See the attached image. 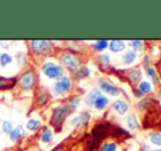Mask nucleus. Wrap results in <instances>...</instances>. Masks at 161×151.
I'll list each match as a JSON object with an SVG mask.
<instances>
[{"label":"nucleus","mask_w":161,"mask_h":151,"mask_svg":"<svg viewBox=\"0 0 161 151\" xmlns=\"http://www.w3.org/2000/svg\"><path fill=\"white\" fill-rule=\"evenodd\" d=\"M97 151H121V147L115 139H106L99 146Z\"/></svg>","instance_id":"nucleus-23"},{"label":"nucleus","mask_w":161,"mask_h":151,"mask_svg":"<svg viewBox=\"0 0 161 151\" xmlns=\"http://www.w3.org/2000/svg\"><path fill=\"white\" fill-rule=\"evenodd\" d=\"M43 127H44L43 121L38 118H34V117L28 119V121H26V124H25V128L29 132H38V130H41Z\"/></svg>","instance_id":"nucleus-28"},{"label":"nucleus","mask_w":161,"mask_h":151,"mask_svg":"<svg viewBox=\"0 0 161 151\" xmlns=\"http://www.w3.org/2000/svg\"><path fill=\"white\" fill-rule=\"evenodd\" d=\"M111 107L119 116L123 117L126 116L129 113V111H130V103H129L128 100L119 96V98H116L111 103Z\"/></svg>","instance_id":"nucleus-11"},{"label":"nucleus","mask_w":161,"mask_h":151,"mask_svg":"<svg viewBox=\"0 0 161 151\" xmlns=\"http://www.w3.org/2000/svg\"><path fill=\"white\" fill-rule=\"evenodd\" d=\"M142 70H144V73L146 75V77L148 78V80L153 83L155 89L156 88L158 89L159 87H161V77H160V73L157 67L151 64V65H149V66L142 67Z\"/></svg>","instance_id":"nucleus-12"},{"label":"nucleus","mask_w":161,"mask_h":151,"mask_svg":"<svg viewBox=\"0 0 161 151\" xmlns=\"http://www.w3.org/2000/svg\"><path fill=\"white\" fill-rule=\"evenodd\" d=\"M72 79H74V81H82L85 80V79H88L91 77V69H90V67L88 66V65H82V66H80L78 69H77L75 73H72L71 75Z\"/></svg>","instance_id":"nucleus-18"},{"label":"nucleus","mask_w":161,"mask_h":151,"mask_svg":"<svg viewBox=\"0 0 161 151\" xmlns=\"http://www.w3.org/2000/svg\"><path fill=\"white\" fill-rule=\"evenodd\" d=\"M102 94H103V93L100 91L99 88L93 87V88H91V90H90L87 94H85V96L82 98V101H83V103L87 105V106H89V107H91V109H92V107H93L94 102L97 101V99L100 98Z\"/></svg>","instance_id":"nucleus-17"},{"label":"nucleus","mask_w":161,"mask_h":151,"mask_svg":"<svg viewBox=\"0 0 161 151\" xmlns=\"http://www.w3.org/2000/svg\"><path fill=\"white\" fill-rule=\"evenodd\" d=\"M25 132H26L25 128H24L23 125H18L13 128L11 134L9 135V139H10V141H12V143H18V141L25 135Z\"/></svg>","instance_id":"nucleus-27"},{"label":"nucleus","mask_w":161,"mask_h":151,"mask_svg":"<svg viewBox=\"0 0 161 151\" xmlns=\"http://www.w3.org/2000/svg\"><path fill=\"white\" fill-rule=\"evenodd\" d=\"M40 69L42 73L49 80H57L66 75L65 68L58 62L54 60H44L41 64Z\"/></svg>","instance_id":"nucleus-6"},{"label":"nucleus","mask_w":161,"mask_h":151,"mask_svg":"<svg viewBox=\"0 0 161 151\" xmlns=\"http://www.w3.org/2000/svg\"><path fill=\"white\" fill-rule=\"evenodd\" d=\"M91 118H92V115L90 112L83 111L80 114L75 115V116H72L69 119V126L77 130H82L89 126Z\"/></svg>","instance_id":"nucleus-10"},{"label":"nucleus","mask_w":161,"mask_h":151,"mask_svg":"<svg viewBox=\"0 0 161 151\" xmlns=\"http://www.w3.org/2000/svg\"><path fill=\"white\" fill-rule=\"evenodd\" d=\"M156 103H157V100H156L155 96H153V95L142 96V99L136 101L135 109L137 110L139 113H145V112H148V111H150V110H153Z\"/></svg>","instance_id":"nucleus-14"},{"label":"nucleus","mask_w":161,"mask_h":151,"mask_svg":"<svg viewBox=\"0 0 161 151\" xmlns=\"http://www.w3.org/2000/svg\"><path fill=\"white\" fill-rule=\"evenodd\" d=\"M51 151H67V148H66L65 143H60V145L56 146L54 149H52Z\"/></svg>","instance_id":"nucleus-35"},{"label":"nucleus","mask_w":161,"mask_h":151,"mask_svg":"<svg viewBox=\"0 0 161 151\" xmlns=\"http://www.w3.org/2000/svg\"><path fill=\"white\" fill-rule=\"evenodd\" d=\"M13 128H14V126H13L12 121H2L1 123V130L2 132H3L4 135H10L11 132L13 130Z\"/></svg>","instance_id":"nucleus-32"},{"label":"nucleus","mask_w":161,"mask_h":151,"mask_svg":"<svg viewBox=\"0 0 161 151\" xmlns=\"http://www.w3.org/2000/svg\"><path fill=\"white\" fill-rule=\"evenodd\" d=\"M110 104H111L110 98L106 96V95H104V94H102L100 98L97 99V101L94 102L93 107H92V109L97 110V111H100V112H103V111H105L108 106H110Z\"/></svg>","instance_id":"nucleus-26"},{"label":"nucleus","mask_w":161,"mask_h":151,"mask_svg":"<svg viewBox=\"0 0 161 151\" xmlns=\"http://www.w3.org/2000/svg\"><path fill=\"white\" fill-rule=\"evenodd\" d=\"M160 56H161V53H160Z\"/></svg>","instance_id":"nucleus-39"},{"label":"nucleus","mask_w":161,"mask_h":151,"mask_svg":"<svg viewBox=\"0 0 161 151\" xmlns=\"http://www.w3.org/2000/svg\"><path fill=\"white\" fill-rule=\"evenodd\" d=\"M131 93H133V96L134 98H136L137 100H139V99L142 98V94L139 92V90L137 89V88H131Z\"/></svg>","instance_id":"nucleus-34"},{"label":"nucleus","mask_w":161,"mask_h":151,"mask_svg":"<svg viewBox=\"0 0 161 151\" xmlns=\"http://www.w3.org/2000/svg\"><path fill=\"white\" fill-rule=\"evenodd\" d=\"M151 60H153V57L149 54V51H144L142 55V64H140V66L142 67L149 66V65H151Z\"/></svg>","instance_id":"nucleus-33"},{"label":"nucleus","mask_w":161,"mask_h":151,"mask_svg":"<svg viewBox=\"0 0 161 151\" xmlns=\"http://www.w3.org/2000/svg\"><path fill=\"white\" fill-rule=\"evenodd\" d=\"M51 93L53 98L67 99L70 94L75 93V81L69 73H66L62 78L54 81L51 88Z\"/></svg>","instance_id":"nucleus-4"},{"label":"nucleus","mask_w":161,"mask_h":151,"mask_svg":"<svg viewBox=\"0 0 161 151\" xmlns=\"http://www.w3.org/2000/svg\"><path fill=\"white\" fill-rule=\"evenodd\" d=\"M127 46L129 47V49H131L133 51H135V53H137V54H140V53L146 51L147 43L145 42L144 40H128Z\"/></svg>","instance_id":"nucleus-24"},{"label":"nucleus","mask_w":161,"mask_h":151,"mask_svg":"<svg viewBox=\"0 0 161 151\" xmlns=\"http://www.w3.org/2000/svg\"><path fill=\"white\" fill-rule=\"evenodd\" d=\"M74 113V110L69 106L66 101L55 105L52 109L51 116L48 119L49 127L54 130V132H60L63 130L66 121Z\"/></svg>","instance_id":"nucleus-2"},{"label":"nucleus","mask_w":161,"mask_h":151,"mask_svg":"<svg viewBox=\"0 0 161 151\" xmlns=\"http://www.w3.org/2000/svg\"><path fill=\"white\" fill-rule=\"evenodd\" d=\"M127 49V43L124 40H111L108 43V51L112 54H121Z\"/></svg>","instance_id":"nucleus-19"},{"label":"nucleus","mask_w":161,"mask_h":151,"mask_svg":"<svg viewBox=\"0 0 161 151\" xmlns=\"http://www.w3.org/2000/svg\"><path fill=\"white\" fill-rule=\"evenodd\" d=\"M17 87V77L0 76V91H8L15 89Z\"/></svg>","instance_id":"nucleus-21"},{"label":"nucleus","mask_w":161,"mask_h":151,"mask_svg":"<svg viewBox=\"0 0 161 151\" xmlns=\"http://www.w3.org/2000/svg\"><path fill=\"white\" fill-rule=\"evenodd\" d=\"M13 62V56L11 54H9L8 51L0 54V66L2 68H6L7 66L11 65Z\"/></svg>","instance_id":"nucleus-31"},{"label":"nucleus","mask_w":161,"mask_h":151,"mask_svg":"<svg viewBox=\"0 0 161 151\" xmlns=\"http://www.w3.org/2000/svg\"><path fill=\"white\" fill-rule=\"evenodd\" d=\"M55 57H56V59L58 60V62L65 68V70L69 73V75L75 73L80 66L85 65L83 55L75 54V53H72V51H69L65 48L57 49Z\"/></svg>","instance_id":"nucleus-3"},{"label":"nucleus","mask_w":161,"mask_h":151,"mask_svg":"<svg viewBox=\"0 0 161 151\" xmlns=\"http://www.w3.org/2000/svg\"><path fill=\"white\" fill-rule=\"evenodd\" d=\"M97 88L100 91L106 96H112V98H119L122 95V88L114 84L111 81H108L106 78H100L97 80Z\"/></svg>","instance_id":"nucleus-8"},{"label":"nucleus","mask_w":161,"mask_h":151,"mask_svg":"<svg viewBox=\"0 0 161 151\" xmlns=\"http://www.w3.org/2000/svg\"><path fill=\"white\" fill-rule=\"evenodd\" d=\"M124 78L130 88L137 87V84L144 79V70L140 65L134 66L124 70Z\"/></svg>","instance_id":"nucleus-9"},{"label":"nucleus","mask_w":161,"mask_h":151,"mask_svg":"<svg viewBox=\"0 0 161 151\" xmlns=\"http://www.w3.org/2000/svg\"><path fill=\"white\" fill-rule=\"evenodd\" d=\"M125 124L129 132H136V130H139L140 128H142L140 118H139V116H138V114L135 113V112L126 115Z\"/></svg>","instance_id":"nucleus-15"},{"label":"nucleus","mask_w":161,"mask_h":151,"mask_svg":"<svg viewBox=\"0 0 161 151\" xmlns=\"http://www.w3.org/2000/svg\"><path fill=\"white\" fill-rule=\"evenodd\" d=\"M53 95L49 91L43 88H36L34 90V96H33V107L34 110H43L47 107L52 103Z\"/></svg>","instance_id":"nucleus-7"},{"label":"nucleus","mask_w":161,"mask_h":151,"mask_svg":"<svg viewBox=\"0 0 161 151\" xmlns=\"http://www.w3.org/2000/svg\"><path fill=\"white\" fill-rule=\"evenodd\" d=\"M54 130L49 126H44L40 132V141L44 145H51L54 139Z\"/></svg>","instance_id":"nucleus-22"},{"label":"nucleus","mask_w":161,"mask_h":151,"mask_svg":"<svg viewBox=\"0 0 161 151\" xmlns=\"http://www.w3.org/2000/svg\"><path fill=\"white\" fill-rule=\"evenodd\" d=\"M38 87V75L33 68H26L17 76V89L22 92L34 91Z\"/></svg>","instance_id":"nucleus-5"},{"label":"nucleus","mask_w":161,"mask_h":151,"mask_svg":"<svg viewBox=\"0 0 161 151\" xmlns=\"http://www.w3.org/2000/svg\"><path fill=\"white\" fill-rule=\"evenodd\" d=\"M30 55L35 60L43 62L44 59L51 58L56 55L57 48L54 43L48 40H31L28 42Z\"/></svg>","instance_id":"nucleus-1"},{"label":"nucleus","mask_w":161,"mask_h":151,"mask_svg":"<svg viewBox=\"0 0 161 151\" xmlns=\"http://www.w3.org/2000/svg\"><path fill=\"white\" fill-rule=\"evenodd\" d=\"M156 100H157V103H159L161 105V87H159L156 91Z\"/></svg>","instance_id":"nucleus-36"},{"label":"nucleus","mask_w":161,"mask_h":151,"mask_svg":"<svg viewBox=\"0 0 161 151\" xmlns=\"http://www.w3.org/2000/svg\"><path fill=\"white\" fill-rule=\"evenodd\" d=\"M140 151H150V148H149L147 145H144L142 148H140Z\"/></svg>","instance_id":"nucleus-37"},{"label":"nucleus","mask_w":161,"mask_h":151,"mask_svg":"<svg viewBox=\"0 0 161 151\" xmlns=\"http://www.w3.org/2000/svg\"><path fill=\"white\" fill-rule=\"evenodd\" d=\"M108 43L110 40H97L96 42H93L91 44V49L94 54H102L105 53L108 49Z\"/></svg>","instance_id":"nucleus-25"},{"label":"nucleus","mask_w":161,"mask_h":151,"mask_svg":"<svg viewBox=\"0 0 161 151\" xmlns=\"http://www.w3.org/2000/svg\"><path fill=\"white\" fill-rule=\"evenodd\" d=\"M81 101H82V98H81V95H80V94H78V93L70 94V95L66 99V102H67L68 104H69V106L74 110V112L77 111V110H78V107L80 106Z\"/></svg>","instance_id":"nucleus-29"},{"label":"nucleus","mask_w":161,"mask_h":151,"mask_svg":"<svg viewBox=\"0 0 161 151\" xmlns=\"http://www.w3.org/2000/svg\"><path fill=\"white\" fill-rule=\"evenodd\" d=\"M136 88L139 90V92L142 94V96H150L155 93V87H153V83L148 79H142Z\"/></svg>","instance_id":"nucleus-20"},{"label":"nucleus","mask_w":161,"mask_h":151,"mask_svg":"<svg viewBox=\"0 0 161 151\" xmlns=\"http://www.w3.org/2000/svg\"><path fill=\"white\" fill-rule=\"evenodd\" d=\"M138 58H139V54L135 53V51H133L131 49H126L121 56V60H122L123 66L128 67V68L135 66Z\"/></svg>","instance_id":"nucleus-16"},{"label":"nucleus","mask_w":161,"mask_h":151,"mask_svg":"<svg viewBox=\"0 0 161 151\" xmlns=\"http://www.w3.org/2000/svg\"><path fill=\"white\" fill-rule=\"evenodd\" d=\"M148 139L156 148H161V130H150L148 132Z\"/></svg>","instance_id":"nucleus-30"},{"label":"nucleus","mask_w":161,"mask_h":151,"mask_svg":"<svg viewBox=\"0 0 161 151\" xmlns=\"http://www.w3.org/2000/svg\"><path fill=\"white\" fill-rule=\"evenodd\" d=\"M150 151H161V148H155V149H150Z\"/></svg>","instance_id":"nucleus-38"},{"label":"nucleus","mask_w":161,"mask_h":151,"mask_svg":"<svg viewBox=\"0 0 161 151\" xmlns=\"http://www.w3.org/2000/svg\"><path fill=\"white\" fill-rule=\"evenodd\" d=\"M94 62H96L97 67L101 73H106L110 69H112V58H111L110 54L108 53H102L96 55Z\"/></svg>","instance_id":"nucleus-13"}]
</instances>
